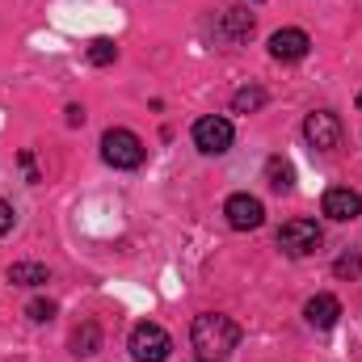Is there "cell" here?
I'll list each match as a JSON object with an SVG mask.
<instances>
[{"label":"cell","instance_id":"1","mask_svg":"<svg viewBox=\"0 0 362 362\" xmlns=\"http://www.w3.org/2000/svg\"><path fill=\"white\" fill-rule=\"evenodd\" d=\"M189 346L198 362H228L232 350L240 346V325L232 316H219V312H202L194 316L189 325Z\"/></svg>","mask_w":362,"mask_h":362},{"label":"cell","instance_id":"2","mask_svg":"<svg viewBox=\"0 0 362 362\" xmlns=\"http://www.w3.org/2000/svg\"><path fill=\"white\" fill-rule=\"evenodd\" d=\"M101 156H105V165H114V169H139V165H144V139H139L135 131L114 127V131L101 135Z\"/></svg>","mask_w":362,"mask_h":362},{"label":"cell","instance_id":"3","mask_svg":"<svg viewBox=\"0 0 362 362\" xmlns=\"http://www.w3.org/2000/svg\"><path fill=\"white\" fill-rule=\"evenodd\" d=\"M127 350H131V358H135V362H165L169 354H173V337H169L160 325L144 320V325H135V329H131Z\"/></svg>","mask_w":362,"mask_h":362},{"label":"cell","instance_id":"4","mask_svg":"<svg viewBox=\"0 0 362 362\" xmlns=\"http://www.w3.org/2000/svg\"><path fill=\"white\" fill-rule=\"evenodd\" d=\"M320 240H325V232H320L316 219H291V223L278 228V249L286 257H308V253L320 249Z\"/></svg>","mask_w":362,"mask_h":362},{"label":"cell","instance_id":"5","mask_svg":"<svg viewBox=\"0 0 362 362\" xmlns=\"http://www.w3.org/2000/svg\"><path fill=\"white\" fill-rule=\"evenodd\" d=\"M232 139H236V131H232V122L219 118V114H206V118L194 122V148L206 152V156H223V152L232 148Z\"/></svg>","mask_w":362,"mask_h":362},{"label":"cell","instance_id":"6","mask_svg":"<svg viewBox=\"0 0 362 362\" xmlns=\"http://www.w3.org/2000/svg\"><path fill=\"white\" fill-rule=\"evenodd\" d=\"M303 135H308V144H312L316 152H333V148L341 144V122H337V114L316 110V114L303 118Z\"/></svg>","mask_w":362,"mask_h":362},{"label":"cell","instance_id":"7","mask_svg":"<svg viewBox=\"0 0 362 362\" xmlns=\"http://www.w3.org/2000/svg\"><path fill=\"white\" fill-rule=\"evenodd\" d=\"M223 215H228V223H232L236 232H253V228H262L266 206H262V198H253V194H232V198L223 202Z\"/></svg>","mask_w":362,"mask_h":362},{"label":"cell","instance_id":"8","mask_svg":"<svg viewBox=\"0 0 362 362\" xmlns=\"http://www.w3.org/2000/svg\"><path fill=\"white\" fill-rule=\"evenodd\" d=\"M325 215H329V219H337V223L358 219V215H362V194H358V189H346V185L329 189V194H325Z\"/></svg>","mask_w":362,"mask_h":362},{"label":"cell","instance_id":"9","mask_svg":"<svg viewBox=\"0 0 362 362\" xmlns=\"http://www.w3.org/2000/svg\"><path fill=\"white\" fill-rule=\"evenodd\" d=\"M308 47H312V38H308L303 30H278V34H270V55L274 59H282V64L303 59Z\"/></svg>","mask_w":362,"mask_h":362},{"label":"cell","instance_id":"10","mask_svg":"<svg viewBox=\"0 0 362 362\" xmlns=\"http://www.w3.org/2000/svg\"><path fill=\"white\" fill-rule=\"evenodd\" d=\"M303 316H308V325H312V329H333V325H337V316H341V303H337L333 295H316V299H308Z\"/></svg>","mask_w":362,"mask_h":362},{"label":"cell","instance_id":"11","mask_svg":"<svg viewBox=\"0 0 362 362\" xmlns=\"http://www.w3.org/2000/svg\"><path fill=\"white\" fill-rule=\"evenodd\" d=\"M8 282H17V286H42V282H51V270L38 266V262H13L8 266Z\"/></svg>","mask_w":362,"mask_h":362},{"label":"cell","instance_id":"12","mask_svg":"<svg viewBox=\"0 0 362 362\" xmlns=\"http://www.w3.org/2000/svg\"><path fill=\"white\" fill-rule=\"evenodd\" d=\"M223 34H228V42L249 38V34H253V17H249L245 8H228V13H223Z\"/></svg>","mask_w":362,"mask_h":362},{"label":"cell","instance_id":"13","mask_svg":"<svg viewBox=\"0 0 362 362\" xmlns=\"http://www.w3.org/2000/svg\"><path fill=\"white\" fill-rule=\"evenodd\" d=\"M97 346H101V329H97V325H85V329L72 333V354L89 358V354H97Z\"/></svg>","mask_w":362,"mask_h":362},{"label":"cell","instance_id":"14","mask_svg":"<svg viewBox=\"0 0 362 362\" xmlns=\"http://www.w3.org/2000/svg\"><path fill=\"white\" fill-rule=\"evenodd\" d=\"M266 181H270L274 189H291V185H295V169H291L282 156H270V160H266Z\"/></svg>","mask_w":362,"mask_h":362},{"label":"cell","instance_id":"15","mask_svg":"<svg viewBox=\"0 0 362 362\" xmlns=\"http://www.w3.org/2000/svg\"><path fill=\"white\" fill-rule=\"evenodd\" d=\"M262 105H266V93L257 89V85H249V89H240L232 97V110H236V114H253V110H262Z\"/></svg>","mask_w":362,"mask_h":362},{"label":"cell","instance_id":"16","mask_svg":"<svg viewBox=\"0 0 362 362\" xmlns=\"http://www.w3.org/2000/svg\"><path fill=\"white\" fill-rule=\"evenodd\" d=\"M114 59H118V47H114L110 38H93L89 42V64L105 68V64H114Z\"/></svg>","mask_w":362,"mask_h":362},{"label":"cell","instance_id":"17","mask_svg":"<svg viewBox=\"0 0 362 362\" xmlns=\"http://www.w3.org/2000/svg\"><path fill=\"white\" fill-rule=\"evenodd\" d=\"M333 274H337V278H358V274H362V257H358V253H346V257H337Z\"/></svg>","mask_w":362,"mask_h":362},{"label":"cell","instance_id":"18","mask_svg":"<svg viewBox=\"0 0 362 362\" xmlns=\"http://www.w3.org/2000/svg\"><path fill=\"white\" fill-rule=\"evenodd\" d=\"M25 312H30V320H38V325H42V320H51V316H55V303H51V299H34Z\"/></svg>","mask_w":362,"mask_h":362},{"label":"cell","instance_id":"19","mask_svg":"<svg viewBox=\"0 0 362 362\" xmlns=\"http://www.w3.org/2000/svg\"><path fill=\"white\" fill-rule=\"evenodd\" d=\"M8 228H13V206H8V202L0 198V236H4Z\"/></svg>","mask_w":362,"mask_h":362},{"label":"cell","instance_id":"20","mask_svg":"<svg viewBox=\"0 0 362 362\" xmlns=\"http://www.w3.org/2000/svg\"><path fill=\"white\" fill-rule=\"evenodd\" d=\"M358 110H362V93H358Z\"/></svg>","mask_w":362,"mask_h":362}]
</instances>
